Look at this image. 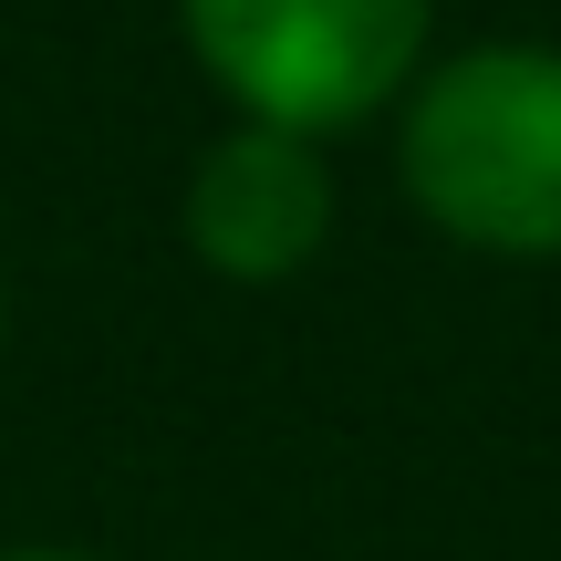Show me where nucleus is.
<instances>
[{
  "label": "nucleus",
  "mask_w": 561,
  "mask_h": 561,
  "mask_svg": "<svg viewBox=\"0 0 561 561\" xmlns=\"http://www.w3.org/2000/svg\"><path fill=\"white\" fill-rule=\"evenodd\" d=\"M405 198L489 261H561V53L479 42L405 104Z\"/></svg>",
  "instance_id": "obj_1"
},
{
  "label": "nucleus",
  "mask_w": 561,
  "mask_h": 561,
  "mask_svg": "<svg viewBox=\"0 0 561 561\" xmlns=\"http://www.w3.org/2000/svg\"><path fill=\"white\" fill-rule=\"evenodd\" d=\"M178 32L240 125L343 136L426 62V0H178Z\"/></svg>",
  "instance_id": "obj_2"
},
{
  "label": "nucleus",
  "mask_w": 561,
  "mask_h": 561,
  "mask_svg": "<svg viewBox=\"0 0 561 561\" xmlns=\"http://www.w3.org/2000/svg\"><path fill=\"white\" fill-rule=\"evenodd\" d=\"M333 240V167L312 136L280 125H229L187 167V250L219 280H291Z\"/></svg>",
  "instance_id": "obj_3"
},
{
  "label": "nucleus",
  "mask_w": 561,
  "mask_h": 561,
  "mask_svg": "<svg viewBox=\"0 0 561 561\" xmlns=\"http://www.w3.org/2000/svg\"><path fill=\"white\" fill-rule=\"evenodd\" d=\"M0 561H94V551H0Z\"/></svg>",
  "instance_id": "obj_4"
}]
</instances>
